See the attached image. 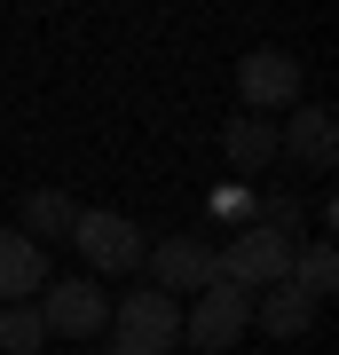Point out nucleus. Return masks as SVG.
<instances>
[{"label": "nucleus", "mask_w": 339, "mask_h": 355, "mask_svg": "<svg viewBox=\"0 0 339 355\" xmlns=\"http://www.w3.org/2000/svg\"><path fill=\"white\" fill-rule=\"evenodd\" d=\"M292 253H300V245H292L284 229L245 221L237 237H229V253H214V284H237L245 300H252V292H268V284H284V277H292Z\"/></svg>", "instance_id": "1"}, {"label": "nucleus", "mask_w": 339, "mask_h": 355, "mask_svg": "<svg viewBox=\"0 0 339 355\" xmlns=\"http://www.w3.org/2000/svg\"><path fill=\"white\" fill-rule=\"evenodd\" d=\"M63 245L87 261L95 284H103V277H134L142 253H150V237H142L126 214H87V205H79V221H71V237H63Z\"/></svg>", "instance_id": "2"}, {"label": "nucleus", "mask_w": 339, "mask_h": 355, "mask_svg": "<svg viewBox=\"0 0 339 355\" xmlns=\"http://www.w3.org/2000/svg\"><path fill=\"white\" fill-rule=\"evenodd\" d=\"M103 340L126 347V355H166V347H182V300L134 284L126 300H111V331H103Z\"/></svg>", "instance_id": "3"}, {"label": "nucleus", "mask_w": 339, "mask_h": 355, "mask_svg": "<svg viewBox=\"0 0 339 355\" xmlns=\"http://www.w3.org/2000/svg\"><path fill=\"white\" fill-rule=\"evenodd\" d=\"M252 331V300L237 284H205L198 300L182 308V347H198V355H229Z\"/></svg>", "instance_id": "4"}, {"label": "nucleus", "mask_w": 339, "mask_h": 355, "mask_svg": "<svg viewBox=\"0 0 339 355\" xmlns=\"http://www.w3.org/2000/svg\"><path fill=\"white\" fill-rule=\"evenodd\" d=\"M300 79H308V64H300L292 48H252L245 64H237L245 119H261V111H292V103H300Z\"/></svg>", "instance_id": "5"}, {"label": "nucleus", "mask_w": 339, "mask_h": 355, "mask_svg": "<svg viewBox=\"0 0 339 355\" xmlns=\"http://www.w3.org/2000/svg\"><path fill=\"white\" fill-rule=\"evenodd\" d=\"M40 316L63 340H103L111 331V300H103L95 277H63V284H40Z\"/></svg>", "instance_id": "6"}, {"label": "nucleus", "mask_w": 339, "mask_h": 355, "mask_svg": "<svg viewBox=\"0 0 339 355\" xmlns=\"http://www.w3.org/2000/svg\"><path fill=\"white\" fill-rule=\"evenodd\" d=\"M142 268H150V292L182 300V292H205V284H214V245H205V237H166V245L142 253Z\"/></svg>", "instance_id": "7"}, {"label": "nucleus", "mask_w": 339, "mask_h": 355, "mask_svg": "<svg viewBox=\"0 0 339 355\" xmlns=\"http://www.w3.org/2000/svg\"><path fill=\"white\" fill-rule=\"evenodd\" d=\"M277 150H292L300 166H324L339 158V111L331 103H292V127H277Z\"/></svg>", "instance_id": "8"}, {"label": "nucleus", "mask_w": 339, "mask_h": 355, "mask_svg": "<svg viewBox=\"0 0 339 355\" xmlns=\"http://www.w3.org/2000/svg\"><path fill=\"white\" fill-rule=\"evenodd\" d=\"M40 284H48V245H32L24 229H0V300H40Z\"/></svg>", "instance_id": "9"}, {"label": "nucleus", "mask_w": 339, "mask_h": 355, "mask_svg": "<svg viewBox=\"0 0 339 355\" xmlns=\"http://www.w3.org/2000/svg\"><path fill=\"white\" fill-rule=\"evenodd\" d=\"M308 324H315V300H300L292 284L252 292V331H268V340H300Z\"/></svg>", "instance_id": "10"}, {"label": "nucleus", "mask_w": 339, "mask_h": 355, "mask_svg": "<svg viewBox=\"0 0 339 355\" xmlns=\"http://www.w3.org/2000/svg\"><path fill=\"white\" fill-rule=\"evenodd\" d=\"M71 221H79L71 190H24V205H16V229H24L32 245H48V237H71Z\"/></svg>", "instance_id": "11"}, {"label": "nucleus", "mask_w": 339, "mask_h": 355, "mask_svg": "<svg viewBox=\"0 0 339 355\" xmlns=\"http://www.w3.org/2000/svg\"><path fill=\"white\" fill-rule=\"evenodd\" d=\"M221 158L229 166H237V174H261V166L268 158H277V127H268V119H229V127H221Z\"/></svg>", "instance_id": "12"}, {"label": "nucleus", "mask_w": 339, "mask_h": 355, "mask_svg": "<svg viewBox=\"0 0 339 355\" xmlns=\"http://www.w3.org/2000/svg\"><path fill=\"white\" fill-rule=\"evenodd\" d=\"M292 292H300V300H315L324 308L331 300V284H339V261H331V237H315V245H300V253H292V277H284Z\"/></svg>", "instance_id": "13"}, {"label": "nucleus", "mask_w": 339, "mask_h": 355, "mask_svg": "<svg viewBox=\"0 0 339 355\" xmlns=\"http://www.w3.org/2000/svg\"><path fill=\"white\" fill-rule=\"evenodd\" d=\"M0 347H8V355H40V347H48V316H40V300L0 308Z\"/></svg>", "instance_id": "14"}, {"label": "nucleus", "mask_w": 339, "mask_h": 355, "mask_svg": "<svg viewBox=\"0 0 339 355\" xmlns=\"http://www.w3.org/2000/svg\"><path fill=\"white\" fill-rule=\"evenodd\" d=\"M252 221H261V229H284V237L300 245V198H252Z\"/></svg>", "instance_id": "15"}, {"label": "nucleus", "mask_w": 339, "mask_h": 355, "mask_svg": "<svg viewBox=\"0 0 339 355\" xmlns=\"http://www.w3.org/2000/svg\"><path fill=\"white\" fill-rule=\"evenodd\" d=\"M214 214H221V221H245V214H252V198L237 190V182H221V190H214Z\"/></svg>", "instance_id": "16"}]
</instances>
